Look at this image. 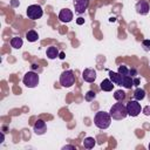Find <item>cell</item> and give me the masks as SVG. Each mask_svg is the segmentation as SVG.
I'll return each mask as SVG.
<instances>
[{
	"instance_id": "cell-12",
	"label": "cell",
	"mask_w": 150,
	"mask_h": 150,
	"mask_svg": "<svg viewBox=\"0 0 150 150\" xmlns=\"http://www.w3.org/2000/svg\"><path fill=\"white\" fill-rule=\"evenodd\" d=\"M120 86L124 87L125 89H131L134 87L132 77L129 75H121V84Z\"/></svg>"
},
{
	"instance_id": "cell-26",
	"label": "cell",
	"mask_w": 150,
	"mask_h": 150,
	"mask_svg": "<svg viewBox=\"0 0 150 150\" xmlns=\"http://www.w3.org/2000/svg\"><path fill=\"white\" fill-rule=\"evenodd\" d=\"M132 81H134V86H135V87H138V84H139V79H138V77H132Z\"/></svg>"
},
{
	"instance_id": "cell-17",
	"label": "cell",
	"mask_w": 150,
	"mask_h": 150,
	"mask_svg": "<svg viewBox=\"0 0 150 150\" xmlns=\"http://www.w3.org/2000/svg\"><path fill=\"white\" fill-rule=\"evenodd\" d=\"M109 79L112 81L114 84H117V86L121 84V74L110 70V71H109Z\"/></svg>"
},
{
	"instance_id": "cell-27",
	"label": "cell",
	"mask_w": 150,
	"mask_h": 150,
	"mask_svg": "<svg viewBox=\"0 0 150 150\" xmlns=\"http://www.w3.org/2000/svg\"><path fill=\"white\" fill-rule=\"evenodd\" d=\"M76 23H77V25H83V23H84V19H83V18L76 19Z\"/></svg>"
},
{
	"instance_id": "cell-14",
	"label": "cell",
	"mask_w": 150,
	"mask_h": 150,
	"mask_svg": "<svg viewBox=\"0 0 150 150\" xmlns=\"http://www.w3.org/2000/svg\"><path fill=\"white\" fill-rule=\"evenodd\" d=\"M59 54H60V52H59V49H57L56 47H54V46H50V47H48V48H47L46 55H47V57H48V59H50V60H54V59L59 57Z\"/></svg>"
},
{
	"instance_id": "cell-25",
	"label": "cell",
	"mask_w": 150,
	"mask_h": 150,
	"mask_svg": "<svg viewBox=\"0 0 150 150\" xmlns=\"http://www.w3.org/2000/svg\"><path fill=\"white\" fill-rule=\"evenodd\" d=\"M135 75H137V70H136L135 68H131V69H129V76L134 77Z\"/></svg>"
},
{
	"instance_id": "cell-32",
	"label": "cell",
	"mask_w": 150,
	"mask_h": 150,
	"mask_svg": "<svg viewBox=\"0 0 150 150\" xmlns=\"http://www.w3.org/2000/svg\"><path fill=\"white\" fill-rule=\"evenodd\" d=\"M115 20H116V19H115V18H110V21H111V22H114V21H115Z\"/></svg>"
},
{
	"instance_id": "cell-16",
	"label": "cell",
	"mask_w": 150,
	"mask_h": 150,
	"mask_svg": "<svg viewBox=\"0 0 150 150\" xmlns=\"http://www.w3.org/2000/svg\"><path fill=\"white\" fill-rule=\"evenodd\" d=\"M26 39H27L28 42H35V41H38L39 35H38V33H36L35 30L30 29V30H28V32L26 33Z\"/></svg>"
},
{
	"instance_id": "cell-4",
	"label": "cell",
	"mask_w": 150,
	"mask_h": 150,
	"mask_svg": "<svg viewBox=\"0 0 150 150\" xmlns=\"http://www.w3.org/2000/svg\"><path fill=\"white\" fill-rule=\"evenodd\" d=\"M22 82L27 88H35L39 84V75L33 70L28 71L23 75Z\"/></svg>"
},
{
	"instance_id": "cell-22",
	"label": "cell",
	"mask_w": 150,
	"mask_h": 150,
	"mask_svg": "<svg viewBox=\"0 0 150 150\" xmlns=\"http://www.w3.org/2000/svg\"><path fill=\"white\" fill-rule=\"evenodd\" d=\"M117 73L121 74V75H129V69H128L125 66H120Z\"/></svg>"
},
{
	"instance_id": "cell-24",
	"label": "cell",
	"mask_w": 150,
	"mask_h": 150,
	"mask_svg": "<svg viewBox=\"0 0 150 150\" xmlns=\"http://www.w3.org/2000/svg\"><path fill=\"white\" fill-rule=\"evenodd\" d=\"M142 111H143V114H144V115H146V116H149V115H150V107H149V105H146V107H144V108L142 109Z\"/></svg>"
},
{
	"instance_id": "cell-18",
	"label": "cell",
	"mask_w": 150,
	"mask_h": 150,
	"mask_svg": "<svg viewBox=\"0 0 150 150\" xmlns=\"http://www.w3.org/2000/svg\"><path fill=\"white\" fill-rule=\"evenodd\" d=\"M144 97H145V90L141 89V88H136L135 91H134V100L142 101Z\"/></svg>"
},
{
	"instance_id": "cell-33",
	"label": "cell",
	"mask_w": 150,
	"mask_h": 150,
	"mask_svg": "<svg viewBox=\"0 0 150 150\" xmlns=\"http://www.w3.org/2000/svg\"><path fill=\"white\" fill-rule=\"evenodd\" d=\"M148 148H149V149H150V143H149V145H148Z\"/></svg>"
},
{
	"instance_id": "cell-13",
	"label": "cell",
	"mask_w": 150,
	"mask_h": 150,
	"mask_svg": "<svg viewBox=\"0 0 150 150\" xmlns=\"http://www.w3.org/2000/svg\"><path fill=\"white\" fill-rule=\"evenodd\" d=\"M114 83H112V81L110 80V79H104L102 82H101V84H100V88H101V90H103V91H111L112 90V88H114Z\"/></svg>"
},
{
	"instance_id": "cell-19",
	"label": "cell",
	"mask_w": 150,
	"mask_h": 150,
	"mask_svg": "<svg viewBox=\"0 0 150 150\" xmlns=\"http://www.w3.org/2000/svg\"><path fill=\"white\" fill-rule=\"evenodd\" d=\"M95 144H96V142H95L94 137H86L83 141V146L86 149H93L95 146Z\"/></svg>"
},
{
	"instance_id": "cell-7",
	"label": "cell",
	"mask_w": 150,
	"mask_h": 150,
	"mask_svg": "<svg viewBox=\"0 0 150 150\" xmlns=\"http://www.w3.org/2000/svg\"><path fill=\"white\" fill-rule=\"evenodd\" d=\"M73 5L75 8V13L83 14L89 6V0H73Z\"/></svg>"
},
{
	"instance_id": "cell-31",
	"label": "cell",
	"mask_w": 150,
	"mask_h": 150,
	"mask_svg": "<svg viewBox=\"0 0 150 150\" xmlns=\"http://www.w3.org/2000/svg\"><path fill=\"white\" fill-rule=\"evenodd\" d=\"M4 139H5V135H4V132H1V141H0V143H2Z\"/></svg>"
},
{
	"instance_id": "cell-6",
	"label": "cell",
	"mask_w": 150,
	"mask_h": 150,
	"mask_svg": "<svg viewBox=\"0 0 150 150\" xmlns=\"http://www.w3.org/2000/svg\"><path fill=\"white\" fill-rule=\"evenodd\" d=\"M43 15V9L40 5H30L27 7V16L32 20H38Z\"/></svg>"
},
{
	"instance_id": "cell-28",
	"label": "cell",
	"mask_w": 150,
	"mask_h": 150,
	"mask_svg": "<svg viewBox=\"0 0 150 150\" xmlns=\"http://www.w3.org/2000/svg\"><path fill=\"white\" fill-rule=\"evenodd\" d=\"M66 149H75V146L74 145H64V146H62V150H66Z\"/></svg>"
},
{
	"instance_id": "cell-10",
	"label": "cell",
	"mask_w": 150,
	"mask_h": 150,
	"mask_svg": "<svg viewBox=\"0 0 150 150\" xmlns=\"http://www.w3.org/2000/svg\"><path fill=\"white\" fill-rule=\"evenodd\" d=\"M149 9H150V6L145 0H139L136 4V12L141 15H146L149 13Z\"/></svg>"
},
{
	"instance_id": "cell-15",
	"label": "cell",
	"mask_w": 150,
	"mask_h": 150,
	"mask_svg": "<svg viewBox=\"0 0 150 150\" xmlns=\"http://www.w3.org/2000/svg\"><path fill=\"white\" fill-rule=\"evenodd\" d=\"M22 45H23V41H22V39H21L20 36L12 38V40H11V46H12L13 48H15V49H20V48L22 47Z\"/></svg>"
},
{
	"instance_id": "cell-2",
	"label": "cell",
	"mask_w": 150,
	"mask_h": 150,
	"mask_svg": "<svg viewBox=\"0 0 150 150\" xmlns=\"http://www.w3.org/2000/svg\"><path fill=\"white\" fill-rule=\"evenodd\" d=\"M110 116L112 120H116V121H120V120H123L128 116V111H127V105L123 103V102H118L112 104V107L110 108V111H109Z\"/></svg>"
},
{
	"instance_id": "cell-8",
	"label": "cell",
	"mask_w": 150,
	"mask_h": 150,
	"mask_svg": "<svg viewBox=\"0 0 150 150\" xmlns=\"http://www.w3.org/2000/svg\"><path fill=\"white\" fill-rule=\"evenodd\" d=\"M82 79H83L86 82L93 83V82L96 80V70L93 69V68H86V69L82 71Z\"/></svg>"
},
{
	"instance_id": "cell-23",
	"label": "cell",
	"mask_w": 150,
	"mask_h": 150,
	"mask_svg": "<svg viewBox=\"0 0 150 150\" xmlns=\"http://www.w3.org/2000/svg\"><path fill=\"white\" fill-rule=\"evenodd\" d=\"M142 46L144 47V50H150V40H143Z\"/></svg>"
},
{
	"instance_id": "cell-5",
	"label": "cell",
	"mask_w": 150,
	"mask_h": 150,
	"mask_svg": "<svg viewBox=\"0 0 150 150\" xmlns=\"http://www.w3.org/2000/svg\"><path fill=\"white\" fill-rule=\"evenodd\" d=\"M125 105H127V111H128V115L129 116L136 117L142 111V107H141V104L138 103L137 100H130Z\"/></svg>"
},
{
	"instance_id": "cell-21",
	"label": "cell",
	"mask_w": 150,
	"mask_h": 150,
	"mask_svg": "<svg viewBox=\"0 0 150 150\" xmlns=\"http://www.w3.org/2000/svg\"><path fill=\"white\" fill-rule=\"evenodd\" d=\"M95 97H96V93H95L94 90H88V91L86 93V95H84V100H86L87 102H91Z\"/></svg>"
},
{
	"instance_id": "cell-3",
	"label": "cell",
	"mask_w": 150,
	"mask_h": 150,
	"mask_svg": "<svg viewBox=\"0 0 150 150\" xmlns=\"http://www.w3.org/2000/svg\"><path fill=\"white\" fill-rule=\"evenodd\" d=\"M75 83V75L74 71L70 69L63 70L62 74L60 75V84L64 88H69Z\"/></svg>"
},
{
	"instance_id": "cell-30",
	"label": "cell",
	"mask_w": 150,
	"mask_h": 150,
	"mask_svg": "<svg viewBox=\"0 0 150 150\" xmlns=\"http://www.w3.org/2000/svg\"><path fill=\"white\" fill-rule=\"evenodd\" d=\"M38 67H39V66H38V64H35V63H33V64H32V69H33V70H34V69H36Z\"/></svg>"
},
{
	"instance_id": "cell-29",
	"label": "cell",
	"mask_w": 150,
	"mask_h": 150,
	"mask_svg": "<svg viewBox=\"0 0 150 150\" xmlns=\"http://www.w3.org/2000/svg\"><path fill=\"white\" fill-rule=\"evenodd\" d=\"M64 56H66V55H64V53H63V52H61V53L59 54V57H60L61 60H63V59H64Z\"/></svg>"
},
{
	"instance_id": "cell-20",
	"label": "cell",
	"mask_w": 150,
	"mask_h": 150,
	"mask_svg": "<svg viewBox=\"0 0 150 150\" xmlns=\"http://www.w3.org/2000/svg\"><path fill=\"white\" fill-rule=\"evenodd\" d=\"M114 98L116 100V101H118V102H123L124 101V98H125V93L123 91V90H116L115 93H114Z\"/></svg>"
},
{
	"instance_id": "cell-1",
	"label": "cell",
	"mask_w": 150,
	"mask_h": 150,
	"mask_svg": "<svg viewBox=\"0 0 150 150\" xmlns=\"http://www.w3.org/2000/svg\"><path fill=\"white\" fill-rule=\"evenodd\" d=\"M94 123L98 129H108L111 124V116L105 111H97L94 116Z\"/></svg>"
},
{
	"instance_id": "cell-9",
	"label": "cell",
	"mask_w": 150,
	"mask_h": 150,
	"mask_svg": "<svg viewBox=\"0 0 150 150\" xmlns=\"http://www.w3.org/2000/svg\"><path fill=\"white\" fill-rule=\"evenodd\" d=\"M73 12L70 11V9H68V8H63V9H61L60 11V13H59V20L61 21V22H70L71 20H73Z\"/></svg>"
},
{
	"instance_id": "cell-11",
	"label": "cell",
	"mask_w": 150,
	"mask_h": 150,
	"mask_svg": "<svg viewBox=\"0 0 150 150\" xmlns=\"http://www.w3.org/2000/svg\"><path fill=\"white\" fill-rule=\"evenodd\" d=\"M33 130H34V132H35L36 135H43V134L46 132V130H47V125H46L45 121L38 120V121L34 123V125H33Z\"/></svg>"
}]
</instances>
